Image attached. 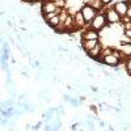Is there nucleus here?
I'll list each match as a JSON object with an SVG mask.
<instances>
[{"instance_id":"nucleus-3","label":"nucleus","mask_w":131,"mask_h":131,"mask_svg":"<svg viewBox=\"0 0 131 131\" xmlns=\"http://www.w3.org/2000/svg\"><path fill=\"white\" fill-rule=\"evenodd\" d=\"M104 13H105V17H106V21L109 25H115V24H121L122 23V17L118 15V12L113 8V7H105L104 9Z\"/></svg>"},{"instance_id":"nucleus-18","label":"nucleus","mask_w":131,"mask_h":131,"mask_svg":"<svg viewBox=\"0 0 131 131\" xmlns=\"http://www.w3.org/2000/svg\"><path fill=\"white\" fill-rule=\"evenodd\" d=\"M101 2H102V4L106 7V5H109V4H110V3L113 2V0H101Z\"/></svg>"},{"instance_id":"nucleus-1","label":"nucleus","mask_w":131,"mask_h":131,"mask_svg":"<svg viewBox=\"0 0 131 131\" xmlns=\"http://www.w3.org/2000/svg\"><path fill=\"white\" fill-rule=\"evenodd\" d=\"M100 63H102L104 66H107V67H118L122 63V55L117 49H114L112 54H107V55L102 57Z\"/></svg>"},{"instance_id":"nucleus-12","label":"nucleus","mask_w":131,"mask_h":131,"mask_svg":"<svg viewBox=\"0 0 131 131\" xmlns=\"http://www.w3.org/2000/svg\"><path fill=\"white\" fill-rule=\"evenodd\" d=\"M81 3L85 4V5H91V7H93L94 9L98 10V12H100V10H102V9L105 8V5L102 4L101 0H81Z\"/></svg>"},{"instance_id":"nucleus-8","label":"nucleus","mask_w":131,"mask_h":131,"mask_svg":"<svg viewBox=\"0 0 131 131\" xmlns=\"http://www.w3.org/2000/svg\"><path fill=\"white\" fill-rule=\"evenodd\" d=\"M59 8L55 5V3L51 2V0H43L41 3V13L45 15V13H50V12H55Z\"/></svg>"},{"instance_id":"nucleus-4","label":"nucleus","mask_w":131,"mask_h":131,"mask_svg":"<svg viewBox=\"0 0 131 131\" xmlns=\"http://www.w3.org/2000/svg\"><path fill=\"white\" fill-rule=\"evenodd\" d=\"M80 12L83 13V17H84V20H85L86 25H89V24H91V21L94 18V16L98 13V10L94 9L93 7H91V5H85V4H83L81 8H80Z\"/></svg>"},{"instance_id":"nucleus-21","label":"nucleus","mask_w":131,"mask_h":131,"mask_svg":"<svg viewBox=\"0 0 131 131\" xmlns=\"http://www.w3.org/2000/svg\"><path fill=\"white\" fill-rule=\"evenodd\" d=\"M51 2H55V0H51Z\"/></svg>"},{"instance_id":"nucleus-20","label":"nucleus","mask_w":131,"mask_h":131,"mask_svg":"<svg viewBox=\"0 0 131 131\" xmlns=\"http://www.w3.org/2000/svg\"><path fill=\"white\" fill-rule=\"evenodd\" d=\"M128 3H130V5H131V0H130V2H128Z\"/></svg>"},{"instance_id":"nucleus-10","label":"nucleus","mask_w":131,"mask_h":131,"mask_svg":"<svg viewBox=\"0 0 131 131\" xmlns=\"http://www.w3.org/2000/svg\"><path fill=\"white\" fill-rule=\"evenodd\" d=\"M101 50H102V43L98 42L93 49H91L89 51H86V55H88L89 58H92V59H94V60L98 62V59H100V55H101Z\"/></svg>"},{"instance_id":"nucleus-9","label":"nucleus","mask_w":131,"mask_h":131,"mask_svg":"<svg viewBox=\"0 0 131 131\" xmlns=\"http://www.w3.org/2000/svg\"><path fill=\"white\" fill-rule=\"evenodd\" d=\"M81 39H97L100 41V33L88 28V29H84L81 31Z\"/></svg>"},{"instance_id":"nucleus-2","label":"nucleus","mask_w":131,"mask_h":131,"mask_svg":"<svg viewBox=\"0 0 131 131\" xmlns=\"http://www.w3.org/2000/svg\"><path fill=\"white\" fill-rule=\"evenodd\" d=\"M109 24H107V21H106V17H105V13H104V10H100L96 16H94V18L91 21V24L88 25L91 29H93V30H96V31H100V30H102L104 28H106ZM86 26V28H88Z\"/></svg>"},{"instance_id":"nucleus-16","label":"nucleus","mask_w":131,"mask_h":131,"mask_svg":"<svg viewBox=\"0 0 131 131\" xmlns=\"http://www.w3.org/2000/svg\"><path fill=\"white\" fill-rule=\"evenodd\" d=\"M123 36L128 39H131V29H123Z\"/></svg>"},{"instance_id":"nucleus-6","label":"nucleus","mask_w":131,"mask_h":131,"mask_svg":"<svg viewBox=\"0 0 131 131\" xmlns=\"http://www.w3.org/2000/svg\"><path fill=\"white\" fill-rule=\"evenodd\" d=\"M118 51L122 55V62H125L127 58L131 57V42H126V41H121V46H119Z\"/></svg>"},{"instance_id":"nucleus-13","label":"nucleus","mask_w":131,"mask_h":131,"mask_svg":"<svg viewBox=\"0 0 131 131\" xmlns=\"http://www.w3.org/2000/svg\"><path fill=\"white\" fill-rule=\"evenodd\" d=\"M50 28H52V29H55L59 24H60V16L59 15H57V16H54L52 18H50L49 21H47V23H46Z\"/></svg>"},{"instance_id":"nucleus-5","label":"nucleus","mask_w":131,"mask_h":131,"mask_svg":"<svg viewBox=\"0 0 131 131\" xmlns=\"http://www.w3.org/2000/svg\"><path fill=\"white\" fill-rule=\"evenodd\" d=\"M73 26H75V31H81V30L85 29V26H88L80 10H78V12L73 15Z\"/></svg>"},{"instance_id":"nucleus-22","label":"nucleus","mask_w":131,"mask_h":131,"mask_svg":"<svg viewBox=\"0 0 131 131\" xmlns=\"http://www.w3.org/2000/svg\"><path fill=\"white\" fill-rule=\"evenodd\" d=\"M0 41H2V39H0Z\"/></svg>"},{"instance_id":"nucleus-7","label":"nucleus","mask_w":131,"mask_h":131,"mask_svg":"<svg viewBox=\"0 0 131 131\" xmlns=\"http://www.w3.org/2000/svg\"><path fill=\"white\" fill-rule=\"evenodd\" d=\"M113 8L118 12V15L123 17L126 16L127 13V9H128V2H126V0H118V2H115L113 4Z\"/></svg>"},{"instance_id":"nucleus-19","label":"nucleus","mask_w":131,"mask_h":131,"mask_svg":"<svg viewBox=\"0 0 131 131\" xmlns=\"http://www.w3.org/2000/svg\"><path fill=\"white\" fill-rule=\"evenodd\" d=\"M43 0H30V3L31 4H34V3H42Z\"/></svg>"},{"instance_id":"nucleus-15","label":"nucleus","mask_w":131,"mask_h":131,"mask_svg":"<svg viewBox=\"0 0 131 131\" xmlns=\"http://www.w3.org/2000/svg\"><path fill=\"white\" fill-rule=\"evenodd\" d=\"M125 68H126L127 73L131 76V57H130V58H127V59L125 60Z\"/></svg>"},{"instance_id":"nucleus-17","label":"nucleus","mask_w":131,"mask_h":131,"mask_svg":"<svg viewBox=\"0 0 131 131\" xmlns=\"http://www.w3.org/2000/svg\"><path fill=\"white\" fill-rule=\"evenodd\" d=\"M126 16L131 20V5H130V3H128V9H127V13H126Z\"/></svg>"},{"instance_id":"nucleus-14","label":"nucleus","mask_w":131,"mask_h":131,"mask_svg":"<svg viewBox=\"0 0 131 131\" xmlns=\"http://www.w3.org/2000/svg\"><path fill=\"white\" fill-rule=\"evenodd\" d=\"M55 5L59 8V9H64L66 5H67V0H55Z\"/></svg>"},{"instance_id":"nucleus-11","label":"nucleus","mask_w":131,"mask_h":131,"mask_svg":"<svg viewBox=\"0 0 131 131\" xmlns=\"http://www.w3.org/2000/svg\"><path fill=\"white\" fill-rule=\"evenodd\" d=\"M98 42L100 41H97V39H81L80 45H81V49L86 52V51H89L91 49H93Z\"/></svg>"}]
</instances>
